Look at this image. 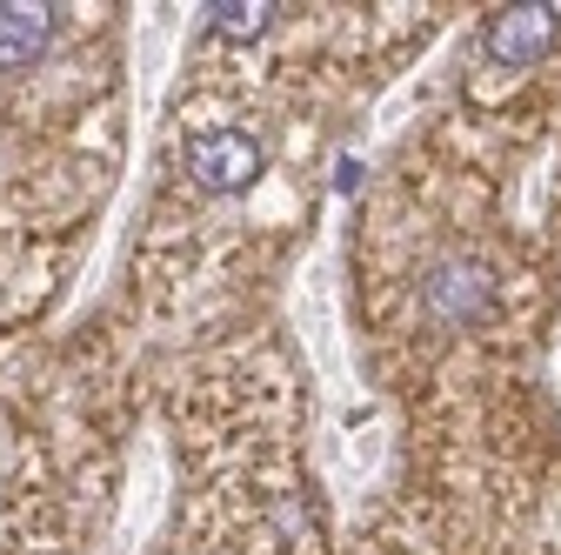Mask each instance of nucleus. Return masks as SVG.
I'll return each mask as SVG.
<instances>
[{
	"mask_svg": "<svg viewBox=\"0 0 561 555\" xmlns=\"http://www.w3.org/2000/svg\"><path fill=\"white\" fill-rule=\"evenodd\" d=\"M554 27H561L554 8H502L495 21H488L481 47H488V60H502V67H528V60H541L554 47Z\"/></svg>",
	"mask_w": 561,
	"mask_h": 555,
	"instance_id": "obj_2",
	"label": "nucleus"
},
{
	"mask_svg": "<svg viewBox=\"0 0 561 555\" xmlns=\"http://www.w3.org/2000/svg\"><path fill=\"white\" fill-rule=\"evenodd\" d=\"M54 41V8H27V0H0V75L34 67Z\"/></svg>",
	"mask_w": 561,
	"mask_h": 555,
	"instance_id": "obj_4",
	"label": "nucleus"
},
{
	"mask_svg": "<svg viewBox=\"0 0 561 555\" xmlns=\"http://www.w3.org/2000/svg\"><path fill=\"white\" fill-rule=\"evenodd\" d=\"M181 168H187V181L207 188V194H241V188H254V174L267 168V148L254 141L248 127H201V134H187Z\"/></svg>",
	"mask_w": 561,
	"mask_h": 555,
	"instance_id": "obj_1",
	"label": "nucleus"
},
{
	"mask_svg": "<svg viewBox=\"0 0 561 555\" xmlns=\"http://www.w3.org/2000/svg\"><path fill=\"white\" fill-rule=\"evenodd\" d=\"M495 268H481V261H442L428 274V308L442 321H481L488 308H495Z\"/></svg>",
	"mask_w": 561,
	"mask_h": 555,
	"instance_id": "obj_3",
	"label": "nucleus"
},
{
	"mask_svg": "<svg viewBox=\"0 0 561 555\" xmlns=\"http://www.w3.org/2000/svg\"><path fill=\"white\" fill-rule=\"evenodd\" d=\"M267 21H274L267 0H215L207 8V27L228 34V41H254V34H267Z\"/></svg>",
	"mask_w": 561,
	"mask_h": 555,
	"instance_id": "obj_5",
	"label": "nucleus"
}]
</instances>
